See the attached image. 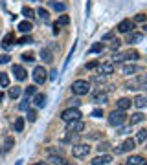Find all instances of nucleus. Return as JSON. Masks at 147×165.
Returning a JSON list of instances; mask_svg holds the SVG:
<instances>
[{"instance_id": "nucleus-11", "label": "nucleus", "mask_w": 147, "mask_h": 165, "mask_svg": "<svg viewBox=\"0 0 147 165\" xmlns=\"http://www.w3.org/2000/svg\"><path fill=\"white\" fill-rule=\"evenodd\" d=\"M13 74H15L17 81H26V77H28V72L24 70V66H21V64H13Z\"/></svg>"}, {"instance_id": "nucleus-44", "label": "nucleus", "mask_w": 147, "mask_h": 165, "mask_svg": "<svg viewBox=\"0 0 147 165\" xmlns=\"http://www.w3.org/2000/svg\"><path fill=\"white\" fill-rule=\"evenodd\" d=\"M99 64H98V61H92V62H88L86 64V70H94V68H98Z\"/></svg>"}, {"instance_id": "nucleus-5", "label": "nucleus", "mask_w": 147, "mask_h": 165, "mask_svg": "<svg viewBox=\"0 0 147 165\" xmlns=\"http://www.w3.org/2000/svg\"><path fill=\"white\" fill-rule=\"evenodd\" d=\"M88 152H90V145L88 143H77L72 147L74 158H85V156H88Z\"/></svg>"}, {"instance_id": "nucleus-6", "label": "nucleus", "mask_w": 147, "mask_h": 165, "mask_svg": "<svg viewBox=\"0 0 147 165\" xmlns=\"http://www.w3.org/2000/svg\"><path fill=\"white\" fill-rule=\"evenodd\" d=\"M144 84H147V74H142V75H138L136 79H132V81H129L125 84L127 90H138L140 86H144Z\"/></svg>"}, {"instance_id": "nucleus-37", "label": "nucleus", "mask_w": 147, "mask_h": 165, "mask_svg": "<svg viewBox=\"0 0 147 165\" xmlns=\"http://www.w3.org/2000/svg\"><path fill=\"white\" fill-rule=\"evenodd\" d=\"M37 119V110H33V108H28V121H35Z\"/></svg>"}, {"instance_id": "nucleus-23", "label": "nucleus", "mask_w": 147, "mask_h": 165, "mask_svg": "<svg viewBox=\"0 0 147 165\" xmlns=\"http://www.w3.org/2000/svg\"><path fill=\"white\" fill-rule=\"evenodd\" d=\"M92 101L98 105H105L107 103V96L103 92H98V94H92Z\"/></svg>"}, {"instance_id": "nucleus-28", "label": "nucleus", "mask_w": 147, "mask_h": 165, "mask_svg": "<svg viewBox=\"0 0 147 165\" xmlns=\"http://www.w3.org/2000/svg\"><path fill=\"white\" fill-rule=\"evenodd\" d=\"M13 145H15V140H13L11 136H7V138L4 140V152L11 150V149H13Z\"/></svg>"}, {"instance_id": "nucleus-19", "label": "nucleus", "mask_w": 147, "mask_h": 165, "mask_svg": "<svg viewBox=\"0 0 147 165\" xmlns=\"http://www.w3.org/2000/svg\"><path fill=\"white\" fill-rule=\"evenodd\" d=\"M144 41V35H142V33H134V31H132V33H129V37H127V42H129V44H138V42H142Z\"/></svg>"}, {"instance_id": "nucleus-20", "label": "nucleus", "mask_w": 147, "mask_h": 165, "mask_svg": "<svg viewBox=\"0 0 147 165\" xmlns=\"http://www.w3.org/2000/svg\"><path fill=\"white\" fill-rule=\"evenodd\" d=\"M48 162H52L53 165H68L66 163V160H64L63 156H59V154H50Z\"/></svg>"}, {"instance_id": "nucleus-46", "label": "nucleus", "mask_w": 147, "mask_h": 165, "mask_svg": "<svg viewBox=\"0 0 147 165\" xmlns=\"http://www.w3.org/2000/svg\"><path fill=\"white\" fill-rule=\"evenodd\" d=\"M9 59H11L9 55H0V64H7V62H9Z\"/></svg>"}, {"instance_id": "nucleus-18", "label": "nucleus", "mask_w": 147, "mask_h": 165, "mask_svg": "<svg viewBox=\"0 0 147 165\" xmlns=\"http://www.w3.org/2000/svg\"><path fill=\"white\" fill-rule=\"evenodd\" d=\"M125 165H145V158L144 156H131L125 162Z\"/></svg>"}, {"instance_id": "nucleus-38", "label": "nucleus", "mask_w": 147, "mask_h": 165, "mask_svg": "<svg viewBox=\"0 0 147 165\" xmlns=\"http://www.w3.org/2000/svg\"><path fill=\"white\" fill-rule=\"evenodd\" d=\"M24 92H26V96H28V97H30V96H35V94H37V86H35V84H31V86H28Z\"/></svg>"}, {"instance_id": "nucleus-26", "label": "nucleus", "mask_w": 147, "mask_h": 165, "mask_svg": "<svg viewBox=\"0 0 147 165\" xmlns=\"http://www.w3.org/2000/svg\"><path fill=\"white\" fill-rule=\"evenodd\" d=\"M144 119H145V116L138 112V114H132V118H131L129 121H131V125H138V123H142Z\"/></svg>"}, {"instance_id": "nucleus-42", "label": "nucleus", "mask_w": 147, "mask_h": 165, "mask_svg": "<svg viewBox=\"0 0 147 165\" xmlns=\"http://www.w3.org/2000/svg\"><path fill=\"white\" fill-rule=\"evenodd\" d=\"M92 118H103V110H101V108L92 110Z\"/></svg>"}, {"instance_id": "nucleus-34", "label": "nucleus", "mask_w": 147, "mask_h": 165, "mask_svg": "<svg viewBox=\"0 0 147 165\" xmlns=\"http://www.w3.org/2000/svg\"><path fill=\"white\" fill-rule=\"evenodd\" d=\"M24 130V118H17L15 119V132H22Z\"/></svg>"}, {"instance_id": "nucleus-31", "label": "nucleus", "mask_w": 147, "mask_h": 165, "mask_svg": "<svg viewBox=\"0 0 147 165\" xmlns=\"http://www.w3.org/2000/svg\"><path fill=\"white\" fill-rule=\"evenodd\" d=\"M22 94V88H19V86H15V88H9V97L11 99H17V97H21Z\"/></svg>"}, {"instance_id": "nucleus-49", "label": "nucleus", "mask_w": 147, "mask_h": 165, "mask_svg": "<svg viewBox=\"0 0 147 165\" xmlns=\"http://www.w3.org/2000/svg\"><path fill=\"white\" fill-rule=\"evenodd\" d=\"M94 81L96 82H103L105 81V75H98V77H94Z\"/></svg>"}, {"instance_id": "nucleus-17", "label": "nucleus", "mask_w": 147, "mask_h": 165, "mask_svg": "<svg viewBox=\"0 0 147 165\" xmlns=\"http://www.w3.org/2000/svg\"><path fill=\"white\" fill-rule=\"evenodd\" d=\"M99 70H101V74H103V75H110V74H114V62H103V64H99Z\"/></svg>"}, {"instance_id": "nucleus-25", "label": "nucleus", "mask_w": 147, "mask_h": 165, "mask_svg": "<svg viewBox=\"0 0 147 165\" xmlns=\"http://www.w3.org/2000/svg\"><path fill=\"white\" fill-rule=\"evenodd\" d=\"M50 6H52L55 11H64V9H66V4H63V2H57V0H50Z\"/></svg>"}, {"instance_id": "nucleus-4", "label": "nucleus", "mask_w": 147, "mask_h": 165, "mask_svg": "<svg viewBox=\"0 0 147 165\" xmlns=\"http://www.w3.org/2000/svg\"><path fill=\"white\" fill-rule=\"evenodd\" d=\"M140 57V53L138 51H134V50H129V51H123V53H114V62H122V61H136Z\"/></svg>"}, {"instance_id": "nucleus-24", "label": "nucleus", "mask_w": 147, "mask_h": 165, "mask_svg": "<svg viewBox=\"0 0 147 165\" xmlns=\"http://www.w3.org/2000/svg\"><path fill=\"white\" fill-rule=\"evenodd\" d=\"M31 28H33V26H31V22H30V20H24V22L19 24V29H21L22 33H30V31H31Z\"/></svg>"}, {"instance_id": "nucleus-29", "label": "nucleus", "mask_w": 147, "mask_h": 165, "mask_svg": "<svg viewBox=\"0 0 147 165\" xmlns=\"http://www.w3.org/2000/svg\"><path fill=\"white\" fill-rule=\"evenodd\" d=\"M37 15L41 17L44 22H50V13H48V9H44V7H39L37 9Z\"/></svg>"}, {"instance_id": "nucleus-50", "label": "nucleus", "mask_w": 147, "mask_h": 165, "mask_svg": "<svg viewBox=\"0 0 147 165\" xmlns=\"http://www.w3.org/2000/svg\"><path fill=\"white\" fill-rule=\"evenodd\" d=\"M70 105H72V106H79V101H77V99H74V101H70Z\"/></svg>"}, {"instance_id": "nucleus-45", "label": "nucleus", "mask_w": 147, "mask_h": 165, "mask_svg": "<svg viewBox=\"0 0 147 165\" xmlns=\"http://www.w3.org/2000/svg\"><path fill=\"white\" fill-rule=\"evenodd\" d=\"M112 39H114V31H108L103 35V41H112Z\"/></svg>"}, {"instance_id": "nucleus-43", "label": "nucleus", "mask_w": 147, "mask_h": 165, "mask_svg": "<svg viewBox=\"0 0 147 165\" xmlns=\"http://www.w3.org/2000/svg\"><path fill=\"white\" fill-rule=\"evenodd\" d=\"M132 22H147V15H136Z\"/></svg>"}, {"instance_id": "nucleus-8", "label": "nucleus", "mask_w": 147, "mask_h": 165, "mask_svg": "<svg viewBox=\"0 0 147 165\" xmlns=\"http://www.w3.org/2000/svg\"><path fill=\"white\" fill-rule=\"evenodd\" d=\"M85 130V123L81 119H76V121H68L66 123V132H76V134H79V132H83Z\"/></svg>"}, {"instance_id": "nucleus-35", "label": "nucleus", "mask_w": 147, "mask_h": 165, "mask_svg": "<svg viewBox=\"0 0 147 165\" xmlns=\"http://www.w3.org/2000/svg\"><path fill=\"white\" fill-rule=\"evenodd\" d=\"M30 103H31V101H30V97L26 96L21 103H19V108H21V110H28V108H30Z\"/></svg>"}, {"instance_id": "nucleus-41", "label": "nucleus", "mask_w": 147, "mask_h": 165, "mask_svg": "<svg viewBox=\"0 0 147 165\" xmlns=\"http://www.w3.org/2000/svg\"><path fill=\"white\" fill-rule=\"evenodd\" d=\"M122 46V41L120 39H112V42H110V48L112 50H116V48H120Z\"/></svg>"}, {"instance_id": "nucleus-56", "label": "nucleus", "mask_w": 147, "mask_h": 165, "mask_svg": "<svg viewBox=\"0 0 147 165\" xmlns=\"http://www.w3.org/2000/svg\"><path fill=\"white\" fill-rule=\"evenodd\" d=\"M30 2H35V0H30Z\"/></svg>"}, {"instance_id": "nucleus-36", "label": "nucleus", "mask_w": 147, "mask_h": 165, "mask_svg": "<svg viewBox=\"0 0 147 165\" xmlns=\"http://www.w3.org/2000/svg\"><path fill=\"white\" fill-rule=\"evenodd\" d=\"M57 24H59V26H68V24H70V17H68V15H61V17L57 19Z\"/></svg>"}, {"instance_id": "nucleus-15", "label": "nucleus", "mask_w": 147, "mask_h": 165, "mask_svg": "<svg viewBox=\"0 0 147 165\" xmlns=\"http://www.w3.org/2000/svg\"><path fill=\"white\" fill-rule=\"evenodd\" d=\"M31 103L35 105L37 108H42V106L46 105V96H44V94H39V92H37V94L33 96V101H31Z\"/></svg>"}, {"instance_id": "nucleus-39", "label": "nucleus", "mask_w": 147, "mask_h": 165, "mask_svg": "<svg viewBox=\"0 0 147 165\" xmlns=\"http://www.w3.org/2000/svg\"><path fill=\"white\" fill-rule=\"evenodd\" d=\"M22 61L24 62H33L35 57H33V53H22Z\"/></svg>"}, {"instance_id": "nucleus-9", "label": "nucleus", "mask_w": 147, "mask_h": 165, "mask_svg": "<svg viewBox=\"0 0 147 165\" xmlns=\"http://www.w3.org/2000/svg\"><path fill=\"white\" fill-rule=\"evenodd\" d=\"M48 79V75H46V70L42 68V66H37L35 70H33V81L37 82V84H44Z\"/></svg>"}, {"instance_id": "nucleus-14", "label": "nucleus", "mask_w": 147, "mask_h": 165, "mask_svg": "<svg viewBox=\"0 0 147 165\" xmlns=\"http://www.w3.org/2000/svg\"><path fill=\"white\" fill-rule=\"evenodd\" d=\"M13 44H15V35H13V33H7V35L2 39V48H4V50H11Z\"/></svg>"}, {"instance_id": "nucleus-10", "label": "nucleus", "mask_w": 147, "mask_h": 165, "mask_svg": "<svg viewBox=\"0 0 147 165\" xmlns=\"http://www.w3.org/2000/svg\"><path fill=\"white\" fill-rule=\"evenodd\" d=\"M132 29H134V22L129 20V19H125V20H122L118 24V31L120 33H131Z\"/></svg>"}, {"instance_id": "nucleus-52", "label": "nucleus", "mask_w": 147, "mask_h": 165, "mask_svg": "<svg viewBox=\"0 0 147 165\" xmlns=\"http://www.w3.org/2000/svg\"><path fill=\"white\" fill-rule=\"evenodd\" d=\"M35 165H46V162H39V163H35Z\"/></svg>"}, {"instance_id": "nucleus-32", "label": "nucleus", "mask_w": 147, "mask_h": 165, "mask_svg": "<svg viewBox=\"0 0 147 165\" xmlns=\"http://www.w3.org/2000/svg\"><path fill=\"white\" fill-rule=\"evenodd\" d=\"M0 86H2V88H7V86H9V75L4 74V72L0 74Z\"/></svg>"}, {"instance_id": "nucleus-30", "label": "nucleus", "mask_w": 147, "mask_h": 165, "mask_svg": "<svg viewBox=\"0 0 147 165\" xmlns=\"http://www.w3.org/2000/svg\"><path fill=\"white\" fill-rule=\"evenodd\" d=\"M22 15H24L26 19H30V20H31V19L35 17V11H33L31 7H28V6H24V7H22Z\"/></svg>"}, {"instance_id": "nucleus-16", "label": "nucleus", "mask_w": 147, "mask_h": 165, "mask_svg": "<svg viewBox=\"0 0 147 165\" xmlns=\"http://www.w3.org/2000/svg\"><path fill=\"white\" fill-rule=\"evenodd\" d=\"M118 110H122V112H125L127 108H131L132 106V99H127V97H122V99H118Z\"/></svg>"}, {"instance_id": "nucleus-13", "label": "nucleus", "mask_w": 147, "mask_h": 165, "mask_svg": "<svg viewBox=\"0 0 147 165\" xmlns=\"http://www.w3.org/2000/svg\"><path fill=\"white\" fill-rule=\"evenodd\" d=\"M110 162H112V156L103 154V156H98V158H94L90 163H92V165H108Z\"/></svg>"}, {"instance_id": "nucleus-53", "label": "nucleus", "mask_w": 147, "mask_h": 165, "mask_svg": "<svg viewBox=\"0 0 147 165\" xmlns=\"http://www.w3.org/2000/svg\"><path fill=\"white\" fill-rule=\"evenodd\" d=\"M144 29H145V31H147V24H145V26H144Z\"/></svg>"}, {"instance_id": "nucleus-22", "label": "nucleus", "mask_w": 147, "mask_h": 165, "mask_svg": "<svg viewBox=\"0 0 147 165\" xmlns=\"http://www.w3.org/2000/svg\"><path fill=\"white\" fill-rule=\"evenodd\" d=\"M41 57L44 62H52L53 61V55H52V50L50 48H42L41 50Z\"/></svg>"}, {"instance_id": "nucleus-27", "label": "nucleus", "mask_w": 147, "mask_h": 165, "mask_svg": "<svg viewBox=\"0 0 147 165\" xmlns=\"http://www.w3.org/2000/svg\"><path fill=\"white\" fill-rule=\"evenodd\" d=\"M145 140H147V130H145V128L138 130V134H136V140H134V141H136V143H144Z\"/></svg>"}, {"instance_id": "nucleus-54", "label": "nucleus", "mask_w": 147, "mask_h": 165, "mask_svg": "<svg viewBox=\"0 0 147 165\" xmlns=\"http://www.w3.org/2000/svg\"><path fill=\"white\" fill-rule=\"evenodd\" d=\"M17 165H22V162H17Z\"/></svg>"}, {"instance_id": "nucleus-33", "label": "nucleus", "mask_w": 147, "mask_h": 165, "mask_svg": "<svg viewBox=\"0 0 147 165\" xmlns=\"http://www.w3.org/2000/svg\"><path fill=\"white\" fill-rule=\"evenodd\" d=\"M99 51H103V42H98L88 48V53H99Z\"/></svg>"}, {"instance_id": "nucleus-48", "label": "nucleus", "mask_w": 147, "mask_h": 165, "mask_svg": "<svg viewBox=\"0 0 147 165\" xmlns=\"http://www.w3.org/2000/svg\"><path fill=\"white\" fill-rule=\"evenodd\" d=\"M107 149H108V143H101L99 147H98V150H99V152H103V150H107Z\"/></svg>"}, {"instance_id": "nucleus-12", "label": "nucleus", "mask_w": 147, "mask_h": 165, "mask_svg": "<svg viewBox=\"0 0 147 165\" xmlns=\"http://www.w3.org/2000/svg\"><path fill=\"white\" fill-rule=\"evenodd\" d=\"M122 72H123L125 75H132V74L142 72V66H138V64H125V66L122 68Z\"/></svg>"}, {"instance_id": "nucleus-1", "label": "nucleus", "mask_w": 147, "mask_h": 165, "mask_svg": "<svg viewBox=\"0 0 147 165\" xmlns=\"http://www.w3.org/2000/svg\"><path fill=\"white\" fill-rule=\"evenodd\" d=\"M72 92L76 96H86L90 92V84L88 81H83V79H77V81L72 82Z\"/></svg>"}, {"instance_id": "nucleus-2", "label": "nucleus", "mask_w": 147, "mask_h": 165, "mask_svg": "<svg viewBox=\"0 0 147 165\" xmlns=\"http://www.w3.org/2000/svg\"><path fill=\"white\" fill-rule=\"evenodd\" d=\"M125 112H122V110H114V112H110L108 114V125H112V127H122V125L125 123Z\"/></svg>"}, {"instance_id": "nucleus-47", "label": "nucleus", "mask_w": 147, "mask_h": 165, "mask_svg": "<svg viewBox=\"0 0 147 165\" xmlns=\"http://www.w3.org/2000/svg\"><path fill=\"white\" fill-rule=\"evenodd\" d=\"M59 31H61V26H59V24L55 22V24H53V35H57Z\"/></svg>"}, {"instance_id": "nucleus-55", "label": "nucleus", "mask_w": 147, "mask_h": 165, "mask_svg": "<svg viewBox=\"0 0 147 165\" xmlns=\"http://www.w3.org/2000/svg\"><path fill=\"white\" fill-rule=\"evenodd\" d=\"M144 88H145V90H147V84H144Z\"/></svg>"}, {"instance_id": "nucleus-40", "label": "nucleus", "mask_w": 147, "mask_h": 165, "mask_svg": "<svg viewBox=\"0 0 147 165\" xmlns=\"http://www.w3.org/2000/svg\"><path fill=\"white\" fill-rule=\"evenodd\" d=\"M17 44H21V46H26V44H31V37H22L17 41Z\"/></svg>"}, {"instance_id": "nucleus-51", "label": "nucleus", "mask_w": 147, "mask_h": 165, "mask_svg": "<svg viewBox=\"0 0 147 165\" xmlns=\"http://www.w3.org/2000/svg\"><path fill=\"white\" fill-rule=\"evenodd\" d=\"M2 99H4V94H2V92H0V103H2Z\"/></svg>"}, {"instance_id": "nucleus-7", "label": "nucleus", "mask_w": 147, "mask_h": 165, "mask_svg": "<svg viewBox=\"0 0 147 165\" xmlns=\"http://www.w3.org/2000/svg\"><path fill=\"white\" fill-rule=\"evenodd\" d=\"M136 149V141L132 140V138H129V140H125L123 143L120 145V147H116V154H123V152H131V150H134Z\"/></svg>"}, {"instance_id": "nucleus-3", "label": "nucleus", "mask_w": 147, "mask_h": 165, "mask_svg": "<svg viewBox=\"0 0 147 165\" xmlns=\"http://www.w3.org/2000/svg\"><path fill=\"white\" fill-rule=\"evenodd\" d=\"M61 119H63L64 123H68V121H76V119H81V112L77 110V106H76V108H74V106H70V108L63 110Z\"/></svg>"}, {"instance_id": "nucleus-21", "label": "nucleus", "mask_w": 147, "mask_h": 165, "mask_svg": "<svg viewBox=\"0 0 147 165\" xmlns=\"http://www.w3.org/2000/svg\"><path fill=\"white\" fill-rule=\"evenodd\" d=\"M132 105H134L136 108H144V106H147V97L145 96H136V97L132 99Z\"/></svg>"}]
</instances>
